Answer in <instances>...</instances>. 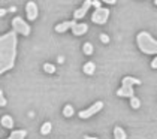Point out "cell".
I'll list each match as a JSON object with an SVG mask.
<instances>
[{
    "label": "cell",
    "instance_id": "obj_14",
    "mask_svg": "<svg viewBox=\"0 0 157 139\" xmlns=\"http://www.w3.org/2000/svg\"><path fill=\"white\" fill-rule=\"evenodd\" d=\"M25 136H27V132L25 130H15V132L11 133V136L6 139H24Z\"/></svg>",
    "mask_w": 157,
    "mask_h": 139
},
{
    "label": "cell",
    "instance_id": "obj_4",
    "mask_svg": "<svg viewBox=\"0 0 157 139\" xmlns=\"http://www.w3.org/2000/svg\"><path fill=\"white\" fill-rule=\"evenodd\" d=\"M12 27L13 30L18 33V35H23V36H29L30 35V25L27 24L24 18H21V17H15L12 20Z\"/></svg>",
    "mask_w": 157,
    "mask_h": 139
},
{
    "label": "cell",
    "instance_id": "obj_7",
    "mask_svg": "<svg viewBox=\"0 0 157 139\" xmlns=\"http://www.w3.org/2000/svg\"><path fill=\"white\" fill-rule=\"evenodd\" d=\"M91 6H93V2H91V0H85L84 3H82V6H81V8L75 9V12H73V20L76 21V20H81V18H84L85 14H87V11H88Z\"/></svg>",
    "mask_w": 157,
    "mask_h": 139
},
{
    "label": "cell",
    "instance_id": "obj_6",
    "mask_svg": "<svg viewBox=\"0 0 157 139\" xmlns=\"http://www.w3.org/2000/svg\"><path fill=\"white\" fill-rule=\"evenodd\" d=\"M109 18V9L108 8H100L96 9L91 15V21L94 24H105Z\"/></svg>",
    "mask_w": 157,
    "mask_h": 139
},
{
    "label": "cell",
    "instance_id": "obj_18",
    "mask_svg": "<svg viewBox=\"0 0 157 139\" xmlns=\"http://www.w3.org/2000/svg\"><path fill=\"white\" fill-rule=\"evenodd\" d=\"M44 70H45L47 73H54V72H56V66L51 64V63H45V64H44Z\"/></svg>",
    "mask_w": 157,
    "mask_h": 139
},
{
    "label": "cell",
    "instance_id": "obj_1",
    "mask_svg": "<svg viewBox=\"0 0 157 139\" xmlns=\"http://www.w3.org/2000/svg\"><path fill=\"white\" fill-rule=\"evenodd\" d=\"M17 32L12 30L0 37V73L11 70L17 58Z\"/></svg>",
    "mask_w": 157,
    "mask_h": 139
},
{
    "label": "cell",
    "instance_id": "obj_8",
    "mask_svg": "<svg viewBox=\"0 0 157 139\" xmlns=\"http://www.w3.org/2000/svg\"><path fill=\"white\" fill-rule=\"evenodd\" d=\"M25 14H27V18H29L30 21H35L37 18L39 8H37V5L35 2H27V5H25Z\"/></svg>",
    "mask_w": 157,
    "mask_h": 139
},
{
    "label": "cell",
    "instance_id": "obj_27",
    "mask_svg": "<svg viewBox=\"0 0 157 139\" xmlns=\"http://www.w3.org/2000/svg\"><path fill=\"white\" fill-rule=\"evenodd\" d=\"M154 5H156V6H157V0H154Z\"/></svg>",
    "mask_w": 157,
    "mask_h": 139
},
{
    "label": "cell",
    "instance_id": "obj_24",
    "mask_svg": "<svg viewBox=\"0 0 157 139\" xmlns=\"http://www.w3.org/2000/svg\"><path fill=\"white\" fill-rule=\"evenodd\" d=\"M105 3H108V5H115V3H117V2H115V0H106V2H105Z\"/></svg>",
    "mask_w": 157,
    "mask_h": 139
},
{
    "label": "cell",
    "instance_id": "obj_17",
    "mask_svg": "<svg viewBox=\"0 0 157 139\" xmlns=\"http://www.w3.org/2000/svg\"><path fill=\"white\" fill-rule=\"evenodd\" d=\"M82 51H84V54H87V56H91L93 54V45L90 42H85L84 46H82Z\"/></svg>",
    "mask_w": 157,
    "mask_h": 139
},
{
    "label": "cell",
    "instance_id": "obj_19",
    "mask_svg": "<svg viewBox=\"0 0 157 139\" xmlns=\"http://www.w3.org/2000/svg\"><path fill=\"white\" fill-rule=\"evenodd\" d=\"M130 106H132L133 109H138V108L141 106V102H139V99H138V97H132V99H130Z\"/></svg>",
    "mask_w": 157,
    "mask_h": 139
},
{
    "label": "cell",
    "instance_id": "obj_20",
    "mask_svg": "<svg viewBox=\"0 0 157 139\" xmlns=\"http://www.w3.org/2000/svg\"><path fill=\"white\" fill-rule=\"evenodd\" d=\"M100 42L102 44H109V36L106 33H102L100 35Z\"/></svg>",
    "mask_w": 157,
    "mask_h": 139
},
{
    "label": "cell",
    "instance_id": "obj_9",
    "mask_svg": "<svg viewBox=\"0 0 157 139\" xmlns=\"http://www.w3.org/2000/svg\"><path fill=\"white\" fill-rule=\"evenodd\" d=\"M76 24L78 23H76L75 20H72V21H63V23H60V24H57V25H56V32H57V33H64V32H66V30H69V29L72 30Z\"/></svg>",
    "mask_w": 157,
    "mask_h": 139
},
{
    "label": "cell",
    "instance_id": "obj_2",
    "mask_svg": "<svg viewBox=\"0 0 157 139\" xmlns=\"http://www.w3.org/2000/svg\"><path fill=\"white\" fill-rule=\"evenodd\" d=\"M136 44L144 54H157V41L148 32H139L136 36Z\"/></svg>",
    "mask_w": 157,
    "mask_h": 139
},
{
    "label": "cell",
    "instance_id": "obj_13",
    "mask_svg": "<svg viewBox=\"0 0 157 139\" xmlns=\"http://www.w3.org/2000/svg\"><path fill=\"white\" fill-rule=\"evenodd\" d=\"M2 126H5L6 129L13 127V118L11 115H3L2 117Z\"/></svg>",
    "mask_w": 157,
    "mask_h": 139
},
{
    "label": "cell",
    "instance_id": "obj_25",
    "mask_svg": "<svg viewBox=\"0 0 157 139\" xmlns=\"http://www.w3.org/2000/svg\"><path fill=\"white\" fill-rule=\"evenodd\" d=\"M84 139H99V138H94V136H87V135H85Z\"/></svg>",
    "mask_w": 157,
    "mask_h": 139
},
{
    "label": "cell",
    "instance_id": "obj_26",
    "mask_svg": "<svg viewBox=\"0 0 157 139\" xmlns=\"http://www.w3.org/2000/svg\"><path fill=\"white\" fill-rule=\"evenodd\" d=\"M5 14H6V11H5V9H0V15H2V17H3Z\"/></svg>",
    "mask_w": 157,
    "mask_h": 139
},
{
    "label": "cell",
    "instance_id": "obj_5",
    "mask_svg": "<svg viewBox=\"0 0 157 139\" xmlns=\"http://www.w3.org/2000/svg\"><path fill=\"white\" fill-rule=\"evenodd\" d=\"M102 109H103V102L99 100V102H94L90 108H87V109H84V111H81L78 115H79V118H82V120H87V118L93 117L94 114H99Z\"/></svg>",
    "mask_w": 157,
    "mask_h": 139
},
{
    "label": "cell",
    "instance_id": "obj_10",
    "mask_svg": "<svg viewBox=\"0 0 157 139\" xmlns=\"http://www.w3.org/2000/svg\"><path fill=\"white\" fill-rule=\"evenodd\" d=\"M87 30H88V25H87L85 23H79V24H76V25L72 29V33L75 36H81V35H85V33H87Z\"/></svg>",
    "mask_w": 157,
    "mask_h": 139
},
{
    "label": "cell",
    "instance_id": "obj_11",
    "mask_svg": "<svg viewBox=\"0 0 157 139\" xmlns=\"http://www.w3.org/2000/svg\"><path fill=\"white\" fill-rule=\"evenodd\" d=\"M85 75H93L94 73V70H96V64H94V61H87L84 64V68H82Z\"/></svg>",
    "mask_w": 157,
    "mask_h": 139
},
{
    "label": "cell",
    "instance_id": "obj_12",
    "mask_svg": "<svg viewBox=\"0 0 157 139\" xmlns=\"http://www.w3.org/2000/svg\"><path fill=\"white\" fill-rule=\"evenodd\" d=\"M114 138L115 139H127V135H126V132L123 130V127L115 126V127H114Z\"/></svg>",
    "mask_w": 157,
    "mask_h": 139
},
{
    "label": "cell",
    "instance_id": "obj_3",
    "mask_svg": "<svg viewBox=\"0 0 157 139\" xmlns=\"http://www.w3.org/2000/svg\"><path fill=\"white\" fill-rule=\"evenodd\" d=\"M135 84H141V81L138 78H133V76H124L123 81H121V88L117 90V96L118 97H129L132 99L135 97V91H133V85Z\"/></svg>",
    "mask_w": 157,
    "mask_h": 139
},
{
    "label": "cell",
    "instance_id": "obj_23",
    "mask_svg": "<svg viewBox=\"0 0 157 139\" xmlns=\"http://www.w3.org/2000/svg\"><path fill=\"white\" fill-rule=\"evenodd\" d=\"M151 68H153V69H157V57L151 61Z\"/></svg>",
    "mask_w": 157,
    "mask_h": 139
},
{
    "label": "cell",
    "instance_id": "obj_16",
    "mask_svg": "<svg viewBox=\"0 0 157 139\" xmlns=\"http://www.w3.org/2000/svg\"><path fill=\"white\" fill-rule=\"evenodd\" d=\"M63 115L66 117V118H69V117L73 115V106L72 105H66V106L63 108Z\"/></svg>",
    "mask_w": 157,
    "mask_h": 139
},
{
    "label": "cell",
    "instance_id": "obj_22",
    "mask_svg": "<svg viewBox=\"0 0 157 139\" xmlns=\"http://www.w3.org/2000/svg\"><path fill=\"white\" fill-rule=\"evenodd\" d=\"M0 106H6V99L3 96V91H0Z\"/></svg>",
    "mask_w": 157,
    "mask_h": 139
},
{
    "label": "cell",
    "instance_id": "obj_15",
    "mask_svg": "<svg viewBox=\"0 0 157 139\" xmlns=\"http://www.w3.org/2000/svg\"><path fill=\"white\" fill-rule=\"evenodd\" d=\"M51 129H52V124L49 121H45L42 124V127H40V133L42 135H48V133H51Z\"/></svg>",
    "mask_w": 157,
    "mask_h": 139
},
{
    "label": "cell",
    "instance_id": "obj_21",
    "mask_svg": "<svg viewBox=\"0 0 157 139\" xmlns=\"http://www.w3.org/2000/svg\"><path fill=\"white\" fill-rule=\"evenodd\" d=\"M91 2H93V6H94L96 9H100V8H102V2H100V0H91Z\"/></svg>",
    "mask_w": 157,
    "mask_h": 139
}]
</instances>
